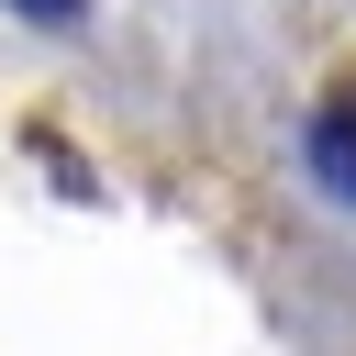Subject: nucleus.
Listing matches in <instances>:
<instances>
[{
    "label": "nucleus",
    "mask_w": 356,
    "mask_h": 356,
    "mask_svg": "<svg viewBox=\"0 0 356 356\" xmlns=\"http://www.w3.org/2000/svg\"><path fill=\"white\" fill-rule=\"evenodd\" d=\"M312 167H323V189H334V200H356V89L312 111Z\"/></svg>",
    "instance_id": "obj_1"
}]
</instances>
